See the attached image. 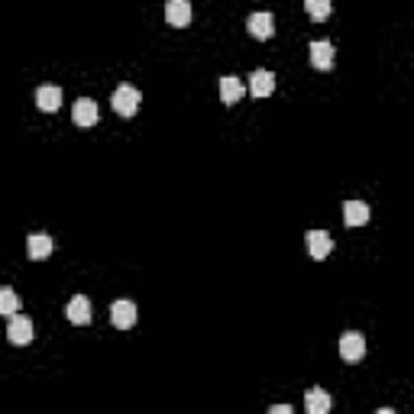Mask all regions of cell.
<instances>
[{
    "label": "cell",
    "mask_w": 414,
    "mask_h": 414,
    "mask_svg": "<svg viewBox=\"0 0 414 414\" xmlns=\"http://www.w3.org/2000/svg\"><path fill=\"white\" fill-rule=\"evenodd\" d=\"M139 100H143V94L136 91L133 85H120L114 91V97H110V104H114V110L120 117H133L139 110Z\"/></svg>",
    "instance_id": "6da1fadb"
},
{
    "label": "cell",
    "mask_w": 414,
    "mask_h": 414,
    "mask_svg": "<svg viewBox=\"0 0 414 414\" xmlns=\"http://www.w3.org/2000/svg\"><path fill=\"white\" fill-rule=\"evenodd\" d=\"M340 356H343V362H362V356H366V337H362L360 330H346L343 337H340Z\"/></svg>",
    "instance_id": "7a4b0ae2"
},
{
    "label": "cell",
    "mask_w": 414,
    "mask_h": 414,
    "mask_svg": "<svg viewBox=\"0 0 414 414\" xmlns=\"http://www.w3.org/2000/svg\"><path fill=\"white\" fill-rule=\"evenodd\" d=\"M7 340L13 346H30L32 343V321H30V317H26V314H10Z\"/></svg>",
    "instance_id": "3957f363"
},
{
    "label": "cell",
    "mask_w": 414,
    "mask_h": 414,
    "mask_svg": "<svg viewBox=\"0 0 414 414\" xmlns=\"http://www.w3.org/2000/svg\"><path fill=\"white\" fill-rule=\"evenodd\" d=\"M246 30H249V36L253 39H272L276 36V16L272 13H253L249 20H246Z\"/></svg>",
    "instance_id": "277c9868"
},
{
    "label": "cell",
    "mask_w": 414,
    "mask_h": 414,
    "mask_svg": "<svg viewBox=\"0 0 414 414\" xmlns=\"http://www.w3.org/2000/svg\"><path fill=\"white\" fill-rule=\"evenodd\" d=\"M165 20H169V26L184 30L191 23V0H169L165 4Z\"/></svg>",
    "instance_id": "5b68a950"
},
{
    "label": "cell",
    "mask_w": 414,
    "mask_h": 414,
    "mask_svg": "<svg viewBox=\"0 0 414 414\" xmlns=\"http://www.w3.org/2000/svg\"><path fill=\"white\" fill-rule=\"evenodd\" d=\"M307 55H311V65L317 71H327L333 65V46H330L327 39H314L311 46H307Z\"/></svg>",
    "instance_id": "8992f818"
},
{
    "label": "cell",
    "mask_w": 414,
    "mask_h": 414,
    "mask_svg": "<svg viewBox=\"0 0 414 414\" xmlns=\"http://www.w3.org/2000/svg\"><path fill=\"white\" fill-rule=\"evenodd\" d=\"M304 243H307V253H311V259H327L330 256V249H333V239H330V233H324V230H311L304 237Z\"/></svg>",
    "instance_id": "52a82bcc"
},
{
    "label": "cell",
    "mask_w": 414,
    "mask_h": 414,
    "mask_svg": "<svg viewBox=\"0 0 414 414\" xmlns=\"http://www.w3.org/2000/svg\"><path fill=\"white\" fill-rule=\"evenodd\" d=\"M136 304L133 301H114V307H110V321H114V327L120 330H130L133 324H136Z\"/></svg>",
    "instance_id": "ba28073f"
},
{
    "label": "cell",
    "mask_w": 414,
    "mask_h": 414,
    "mask_svg": "<svg viewBox=\"0 0 414 414\" xmlns=\"http://www.w3.org/2000/svg\"><path fill=\"white\" fill-rule=\"evenodd\" d=\"M65 314H69L71 324L85 327V324H91V301H88L85 295H75V298L69 301V307H65Z\"/></svg>",
    "instance_id": "9c48e42d"
},
{
    "label": "cell",
    "mask_w": 414,
    "mask_h": 414,
    "mask_svg": "<svg viewBox=\"0 0 414 414\" xmlns=\"http://www.w3.org/2000/svg\"><path fill=\"white\" fill-rule=\"evenodd\" d=\"M71 120H75L78 126H94V123H97V104H94L91 97L75 100V107H71Z\"/></svg>",
    "instance_id": "30bf717a"
},
{
    "label": "cell",
    "mask_w": 414,
    "mask_h": 414,
    "mask_svg": "<svg viewBox=\"0 0 414 414\" xmlns=\"http://www.w3.org/2000/svg\"><path fill=\"white\" fill-rule=\"evenodd\" d=\"M249 91H253L256 97H268V94L276 91V75L268 69H256L253 75H249Z\"/></svg>",
    "instance_id": "8fae6325"
},
{
    "label": "cell",
    "mask_w": 414,
    "mask_h": 414,
    "mask_svg": "<svg viewBox=\"0 0 414 414\" xmlns=\"http://www.w3.org/2000/svg\"><path fill=\"white\" fill-rule=\"evenodd\" d=\"M246 94V88H243V81H239L237 75H223L220 78V100L223 104H239V97Z\"/></svg>",
    "instance_id": "7c38bea8"
},
{
    "label": "cell",
    "mask_w": 414,
    "mask_h": 414,
    "mask_svg": "<svg viewBox=\"0 0 414 414\" xmlns=\"http://www.w3.org/2000/svg\"><path fill=\"white\" fill-rule=\"evenodd\" d=\"M36 104H39V110H46V114H55V110L61 107V88L42 85V88L36 91Z\"/></svg>",
    "instance_id": "4fadbf2b"
},
{
    "label": "cell",
    "mask_w": 414,
    "mask_h": 414,
    "mask_svg": "<svg viewBox=\"0 0 414 414\" xmlns=\"http://www.w3.org/2000/svg\"><path fill=\"white\" fill-rule=\"evenodd\" d=\"M343 220H346V227H362V223H369V204L366 201H346Z\"/></svg>",
    "instance_id": "5bb4252c"
},
{
    "label": "cell",
    "mask_w": 414,
    "mask_h": 414,
    "mask_svg": "<svg viewBox=\"0 0 414 414\" xmlns=\"http://www.w3.org/2000/svg\"><path fill=\"white\" fill-rule=\"evenodd\" d=\"M55 249V239L49 237V233H32L30 237V259L32 262H42L46 256H52Z\"/></svg>",
    "instance_id": "9a60e30c"
},
{
    "label": "cell",
    "mask_w": 414,
    "mask_h": 414,
    "mask_svg": "<svg viewBox=\"0 0 414 414\" xmlns=\"http://www.w3.org/2000/svg\"><path fill=\"white\" fill-rule=\"evenodd\" d=\"M304 408H307V414H327L330 411V395L321 389H311L304 395Z\"/></svg>",
    "instance_id": "2e32d148"
},
{
    "label": "cell",
    "mask_w": 414,
    "mask_h": 414,
    "mask_svg": "<svg viewBox=\"0 0 414 414\" xmlns=\"http://www.w3.org/2000/svg\"><path fill=\"white\" fill-rule=\"evenodd\" d=\"M16 311H20V295L10 292V288H0V314L10 317V314H16Z\"/></svg>",
    "instance_id": "e0dca14e"
},
{
    "label": "cell",
    "mask_w": 414,
    "mask_h": 414,
    "mask_svg": "<svg viewBox=\"0 0 414 414\" xmlns=\"http://www.w3.org/2000/svg\"><path fill=\"white\" fill-rule=\"evenodd\" d=\"M304 10L311 20H327L330 16V0H304Z\"/></svg>",
    "instance_id": "ac0fdd59"
},
{
    "label": "cell",
    "mask_w": 414,
    "mask_h": 414,
    "mask_svg": "<svg viewBox=\"0 0 414 414\" xmlns=\"http://www.w3.org/2000/svg\"><path fill=\"white\" fill-rule=\"evenodd\" d=\"M268 411H272V414H292V408H288V405H272Z\"/></svg>",
    "instance_id": "d6986e66"
}]
</instances>
